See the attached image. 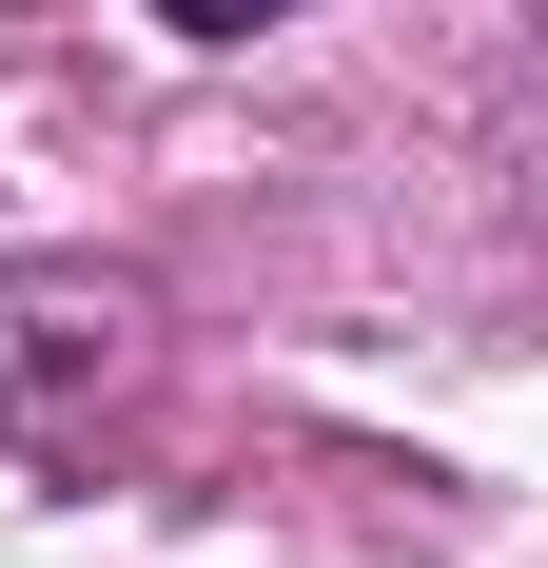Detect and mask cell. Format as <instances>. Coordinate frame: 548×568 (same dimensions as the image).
Here are the masks:
<instances>
[{"label":"cell","mask_w":548,"mask_h":568,"mask_svg":"<svg viewBox=\"0 0 548 568\" xmlns=\"http://www.w3.org/2000/svg\"><path fill=\"white\" fill-rule=\"evenodd\" d=\"M138 353H158L138 275H99V255H20V275H0V432H20V452H79Z\"/></svg>","instance_id":"cell-1"},{"label":"cell","mask_w":548,"mask_h":568,"mask_svg":"<svg viewBox=\"0 0 548 568\" xmlns=\"http://www.w3.org/2000/svg\"><path fill=\"white\" fill-rule=\"evenodd\" d=\"M176 40H255V20H294V0H158Z\"/></svg>","instance_id":"cell-2"}]
</instances>
